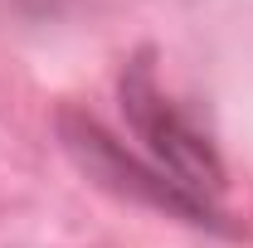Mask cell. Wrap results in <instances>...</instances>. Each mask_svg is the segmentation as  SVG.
Returning a JSON list of instances; mask_svg holds the SVG:
<instances>
[{
    "label": "cell",
    "mask_w": 253,
    "mask_h": 248,
    "mask_svg": "<svg viewBox=\"0 0 253 248\" xmlns=\"http://www.w3.org/2000/svg\"><path fill=\"white\" fill-rule=\"evenodd\" d=\"M117 97H122L126 126L136 131V141H146V161L166 180H175L195 205H205L210 214L224 219V205H219L224 200V161L214 151V141H210V131L161 93L151 49L131 54V63L117 78Z\"/></svg>",
    "instance_id": "6da1fadb"
},
{
    "label": "cell",
    "mask_w": 253,
    "mask_h": 248,
    "mask_svg": "<svg viewBox=\"0 0 253 248\" xmlns=\"http://www.w3.org/2000/svg\"><path fill=\"white\" fill-rule=\"evenodd\" d=\"M59 141H63V151L78 161V170L88 180H97L102 190H112L122 200H136V205H151L161 214H175V219H185V224H195V229H219V234L229 229L219 214H210L205 205H195L175 180H166L146 156L126 151L122 141L97 122V117H88V112L63 107L59 112Z\"/></svg>",
    "instance_id": "7a4b0ae2"
}]
</instances>
